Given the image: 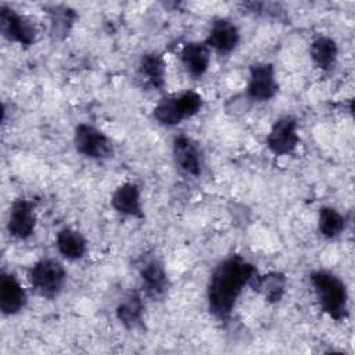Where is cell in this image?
<instances>
[{"instance_id":"cell-7","label":"cell","mask_w":355,"mask_h":355,"mask_svg":"<svg viewBox=\"0 0 355 355\" xmlns=\"http://www.w3.org/2000/svg\"><path fill=\"white\" fill-rule=\"evenodd\" d=\"M300 144L298 122L294 116L286 115L275 121L268 136L266 147L276 157L293 154Z\"/></svg>"},{"instance_id":"cell-1","label":"cell","mask_w":355,"mask_h":355,"mask_svg":"<svg viewBox=\"0 0 355 355\" xmlns=\"http://www.w3.org/2000/svg\"><path fill=\"white\" fill-rule=\"evenodd\" d=\"M255 265L233 254L222 259L212 270L207 286L209 313L218 320H229L244 290L257 273Z\"/></svg>"},{"instance_id":"cell-6","label":"cell","mask_w":355,"mask_h":355,"mask_svg":"<svg viewBox=\"0 0 355 355\" xmlns=\"http://www.w3.org/2000/svg\"><path fill=\"white\" fill-rule=\"evenodd\" d=\"M0 29L8 42L22 47H31L37 37L35 24L28 17L7 6L0 7Z\"/></svg>"},{"instance_id":"cell-14","label":"cell","mask_w":355,"mask_h":355,"mask_svg":"<svg viewBox=\"0 0 355 355\" xmlns=\"http://www.w3.org/2000/svg\"><path fill=\"white\" fill-rule=\"evenodd\" d=\"M240 42V32L239 28L226 18L215 19L211 25L207 39L204 43L215 50L216 53L225 55L230 54Z\"/></svg>"},{"instance_id":"cell-13","label":"cell","mask_w":355,"mask_h":355,"mask_svg":"<svg viewBox=\"0 0 355 355\" xmlns=\"http://www.w3.org/2000/svg\"><path fill=\"white\" fill-rule=\"evenodd\" d=\"M111 207L123 216L135 219L144 218L141 193L135 182H125L115 189L111 196Z\"/></svg>"},{"instance_id":"cell-5","label":"cell","mask_w":355,"mask_h":355,"mask_svg":"<svg viewBox=\"0 0 355 355\" xmlns=\"http://www.w3.org/2000/svg\"><path fill=\"white\" fill-rule=\"evenodd\" d=\"M75 150L90 159H107L114 154L111 139L89 123H79L73 130Z\"/></svg>"},{"instance_id":"cell-12","label":"cell","mask_w":355,"mask_h":355,"mask_svg":"<svg viewBox=\"0 0 355 355\" xmlns=\"http://www.w3.org/2000/svg\"><path fill=\"white\" fill-rule=\"evenodd\" d=\"M141 288L150 298H161L169 287L168 273L164 263L158 258H150L140 266L139 270Z\"/></svg>"},{"instance_id":"cell-20","label":"cell","mask_w":355,"mask_h":355,"mask_svg":"<svg viewBox=\"0 0 355 355\" xmlns=\"http://www.w3.org/2000/svg\"><path fill=\"white\" fill-rule=\"evenodd\" d=\"M309 54L313 64L326 72L334 68L338 57V47L334 39L329 36H318L311 42Z\"/></svg>"},{"instance_id":"cell-17","label":"cell","mask_w":355,"mask_h":355,"mask_svg":"<svg viewBox=\"0 0 355 355\" xmlns=\"http://www.w3.org/2000/svg\"><path fill=\"white\" fill-rule=\"evenodd\" d=\"M250 287L259 293L268 302L277 304L286 293L287 277L282 272H268L265 275L257 272L250 282Z\"/></svg>"},{"instance_id":"cell-16","label":"cell","mask_w":355,"mask_h":355,"mask_svg":"<svg viewBox=\"0 0 355 355\" xmlns=\"http://www.w3.org/2000/svg\"><path fill=\"white\" fill-rule=\"evenodd\" d=\"M180 61L187 75L200 79L209 68L211 49L204 42L186 43L180 50Z\"/></svg>"},{"instance_id":"cell-2","label":"cell","mask_w":355,"mask_h":355,"mask_svg":"<svg viewBox=\"0 0 355 355\" xmlns=\"http://www.w3.org/2000/svg\"><path fill=\"white\" fill-rule=\"evenodd\" d=\"M315 297L323 313L336 322L348 318V290L345 283L333 272L315 270L309 275Z\"/></svg>"},{"instance_id":"cell-3","label":"cell","mask_w":355,"mask_h":355,"mask_svg":"<svg viewBox=\"0 0 355 355\" xmlns=\"http://www.w3.org/2000/svg\"><path fill=\"white\" fill-rule=\"evenodd\" d=\"M204 105V98L194 90H184L161 98L153 110L155 122L165 128H173L196 116Z\"/></svg>"},{"instance_id":"cell-22","label":"cell","mask_w":355,"mask_h":355,"mask_svg":"<svg viewBox=\"0 0 355 355\" xmlns=\"http://www.w3.org/2000/svg\"><path fill=\"white\" fill-rule=\"evenodd\" d=\"M318 229L326 239L338 237L345 229V218L331 207H322L318 216Z\"/></svg>"},{"instance_id":"cell-10","label":"cell","mask_w":355,"mask_h":355,"mask_svg":"<svg viewBox=\"0 0 355 355\" xmlns=\"http://www.w3.org/2000/svg\"><path fill=\"white\" fill-rule=\"evenodd\" d=\"M36 220L33 202L26 198H17L10 208L7 230L17 240H28L35 233Z\"/></svg>"},{"instance_id":"cell-4","label":"cell","mask_w":355,"mask_h":355,"mask_svg":"<svg viewBox=\"0 0 355 355\" xmlns=\"http://www.w3.org/2000/svg\"><path fill=\"white\" fill-rule=\"evenodd\" d=\"M28 280L32 290L42 298L54 300L62 291L67 282V270L55 258H40L29 272Z\"/></svg>"},{"instance_id":"cell-19","label":"cell","mask_w":355,"mask_h":355,"mask_svg":"<svg viewBox=\"0 0 355 355\" xmlns=\"http://www.w3.org/2000/svg\"><path fill=\"white\" fill-rule=\"evenodd\" d=\"M116 319L126 329H137L143 326L144 318V302L140 294L130 293L126 295L115 309Z\"/></svg>"},{"instance_id":"cell-9","label":"cell","mask_w":355,"mask_h":355,"mask_svg":"<svg viewBox=\"0 0 355 355\" xmlns=\"http://www.w3.org/2000/svg\"><path fill=\"white\" fill-rule=\"evenodd\" d=\"M172 154L175 164L186 175L198 178L204 169V155L198 143L186 135H179L173 139Z\"/></svg>"},{"instance_id":"cell-15","label":"cell","mask_w":355,"mask_h":355,"mask_svg":"<svg viewBox=\"0 0 355 355\" xmlns=\"http://www.w3.org/2000/svg\"><path fill=\"white\" fill-rule=\"evenodd\" d=\"M166 64L161 54L146 53L137 65V79L144 89L161 90L165 85Z\"/></svg>"},{"instance_id":"cell-21","label":"cell","mask_w":355,"mask_h":355,"mask_svg":"<svg viewBox=\"0 0 355 355\" xmlns=\"http://www.w3.org/2000/svg\"><path fill=\"white\" fill-rule=\"evenodd\" d=\"M47 14L50 21V35L58 40L69 35L78 17L75 10L67 6H51L47 8Z\"/></svg>"},{"instance_id":"cell-11","label":"cell","mask_w":355,"mask_h":355,"mask_svg":"<svg viewBox=\"0 0 355 355\" xmlns=\"http://www.w3.org/2000/svg\"><path fill=\"white\" fill-rule=\"evenodd\" d=\"M28 304V295L14 273L3 272L0 277V311L4 316L18 315Z\"/></svg>"},{"instance_id":"cell-8","label":"cell","mask_w":355,"mask_h":355,"mask_svg":"<svg viewBox=\"0 0 355 355\" xmlns=\"http://www.w3.org/2000/svg\"><path fill=\"white\" fill-rule=\"evenodd\" d=\"M279 90L276 69L270 62H257L250 67L245 94L250 100L262 103L272 100Z\"/></svg>"},{"instance_id":"cell-18","label":"cell","mask_w":355,"mask_h":355,"mask_svg":"<svg viewBox=\"0 0 355 355\" xmlns=\"http://www.w3.org/2000/svg\"><path fill=\"white\" fill-rule=\"evenodd\" d=\"M57 251L69 261L82 259L87 251V243L83 234L73 227H62L55 236Z\"/></svg>"}]
</instances>
